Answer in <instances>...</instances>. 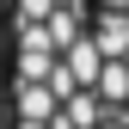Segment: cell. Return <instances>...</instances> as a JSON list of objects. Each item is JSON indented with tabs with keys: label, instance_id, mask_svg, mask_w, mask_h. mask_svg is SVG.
Instances as JSON below:
<instances>
[{
	"label": "cell",
	"instance_id": "6da1fadb",
	"mask_svg": "<svg viewBox=\"0 0 129 129\" xmlns=\"http://www.w3.org/2000/svg\"><path fill=\"white\" fill-rule=\"evenodd\" d=\"M6 12H12V6H6V0H0V19H6Z\"/></svg>",
	"mask_w": 129,
	"mask_h": 129
},
{
	"label": "cell",
	"instance_id": "7a4b0ae2",
	"mask_svg": "<svg viewBox=\"0 0 129 129\" xmlns=\"http://www.w3.org/2000/svg\"><path fill=\"white\" fill-rule=\"evenodd\" d=\"M0 129H6V117H0Z\"/></svg>",
	"mask_w": 129,
	"mask_h": 129
}]
</instances>
